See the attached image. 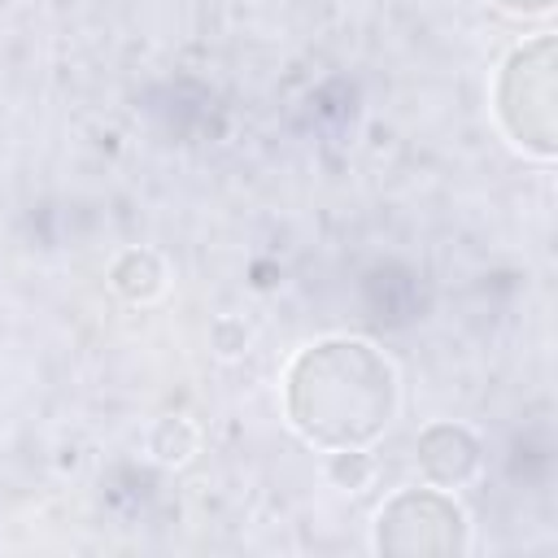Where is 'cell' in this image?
<instances>
[{
  "mask_svg": "<svg viewBox=\"0 0 558 558\" xmlns=\"http://www.w3.org/2000/svg\"><path fill=\"white\" fill-rule=\"evenodd\" d=\"M401 410V379L384 349L357 336H327L305 344L283 371V414L288 427L323 449H366L375 445Z\"/></svg>",
  "mask_w": 558,
  "mask_h": 558,
  "instance_id": "cell-1",
  "label": "cell"
},
{
  "mask_svg": "<svg viewBox=\"0 0 558 558\" xmlns=\"http://www.w3.org/2000/svg\"><path fill=\"white\" fill-rule=\"evenodd\" d=\"M493 113L506 140L536 157L554 161L558 153V92H554V35L519 44L493 78Z\"/></svg>",
  "mask_w": 558,
  "mask_h": 558,
  "instance_id": "cell-2",
  "label": "cell"
},
{
  "mask_svg": "<svg viewBox=\"0 0 558 558\" xmlns=\"http://www.w3.org/2000/svg\"><path fill=\"white\" fill-rule=\"evenodd\" d=\"M375 549L379 554H466L471 523L449 488H405L392 493L375 514Z\"/></svg>",
  "mask_w": 558,
  "mask_h": 558,
  "instance_id": "cell-3",
  "label": "cell"
},
{
  "mask_svg": "<svg viewBox=\"0 0 558 558\" xmlns=\"http://www.w3.org/2000/svg\"><path fill=\"white\" fill-rule=\"evenodd\" d=\"M414 458H418V471L427 475V484H436V488H462L466 480H475L484 449H480V436L471 427L440 418V423H427L418 432Z\"/></svg>",
  "mask_w": 558,
  "mask_h": 558,
  "instance_id": "cell-4",
  "label": "cell"
},
{
  "mask_svg": "<svg viewBox=\"0 0 558 558\" xmlns=\"http://www.w3.org/2000/svg\"><path fill=\"white\" fill-rule=\"evenodd\" d=\"M109 279L126 301H153L166 288V266H161V257L153 248H131V253H122L113 262Z\"/></svg>",
  "mask_w": 558,
  "mask_h": 558,
  "instance_id": "cell-5",
  "label": "cell"
},
{
  "mask_svg": "<svg viewBox=\"0 0 558 558\" xmlns=\"http://www.w3.org/2000/svg\"><path fill=\"white\" fill-rule=\"evenodd\" d=\"M488 4H497V9H506V13H514V17H541V13H549L558 0H488Z\"/></svg>",
  "mask_w": 558,
  "mask_h": 558,
  "instance_id": "cell-6",
  "label": "cell"
}]
</instances>
